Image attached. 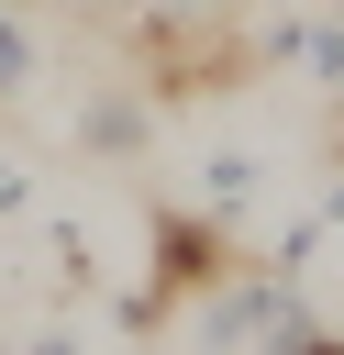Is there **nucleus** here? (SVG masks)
<instances>
[{
	"mask_svg": "<svg viewBox=\"0 0 344 355\" xmlns=\"http://www.w3.org/2000/svg\"><path fill=\"white\" fill-rule=\"evenodd\" d=\"M211 277H222V233H211V222H189V211H166V222H155V300L211 288ZM155 300H133V311H155Z\"/></svg>",
	"mask_w": 344,
	"mask_h": 355,
	"instance_id": "obj_1",
	"label": "nucleus"
},
{
	"mask_svg": "<svg viewBox=\"0 0 344 355\" xmlns=\"http://www.w3.org/2000/svg\"><path fill=\"white\" fill-rule=\"evenodd\" d=\"M89 144H100V155L144 144V111H133V100H89Z\"/></svg>",
	"mask_w": 344,
	"mask_h": 355,
	"instance_id": "obj_2",
	"label": "nucleus"
},
{
	"mask_svg": "<svg viewBox=\"0 0 344 355\" xmlns=\"http://www.w3.org/2000/svg\"><path fill=\"white\" fill-rule=\"evenodd\" d=\"M33 89V33L11 22V0H0V100H22Z\"/></svg>",
	"mask_w": 344,
	"mask_h": 355,
	"instance_id": "obj_3",
	"label": "nucleus"
},
{
	"mask_svg": "<svg viewBox=\"0 0 344 355\" xmlns=\"http://www.w3.org/2000/svg\"><path fill=\"white\" fill-rule=\"evenodd\" d=\"M244 200H255V155H222L211 166V211H244Z\"/></svg>",
	"mask_w": 344,
	"mask_h": 355,
	"instance_id": "obj_4",
	"label": "nucleus"
},
{
	"mask_svg": "<svg viewBox=\"0 0 344 355\" xmlns=\"http://www.w3.org/2000/svg\"><path fill=\"white\" fill-rule=\"evenodd\" d=\"M233 11H244V0H233Z\"/></svg>",
	"mask_w": 344,
	"mask_h": 355,
	"instance_id": "obj_5",
	"label": "nucleus"
}]
</instances>
